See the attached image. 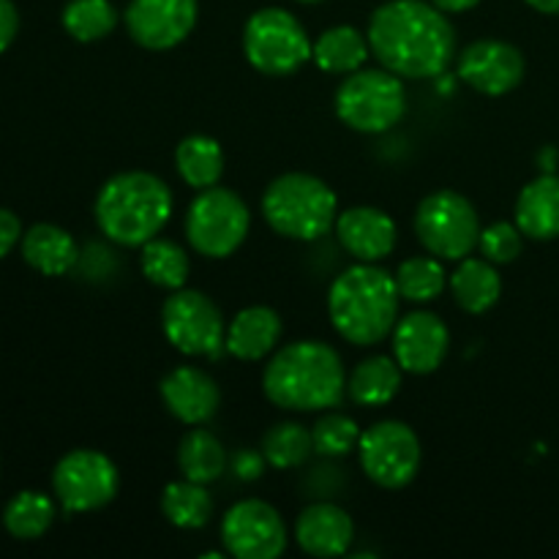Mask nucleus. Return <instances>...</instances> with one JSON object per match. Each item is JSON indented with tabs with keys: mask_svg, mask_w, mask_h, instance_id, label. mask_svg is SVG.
Here are the masks:
<instances>
[{
	"mask_svg": "<svg viewBox=\"0 0 559 559\" xmlns=\"http://www.w3.org/2000/svg\"><path fill=\"white\" fill-rule=\"evenodd\" d=\"M407 112V91L388 69L353 71L336 91V115L349 129L382 134Z\"/></svg>",
	"mask_w": 559,
	"mask_h": 559,
	"instance_id": "nucleus-6",
	"label": "nucleus"
},
{
	"mask_svg": "<svg viewBox=\"0 0 559 559\" xmlns=\"http://www.w3.org/2000/svg\"><path fill=\"white\" fill-rule=\"evenodd\" d=\"M115 25H118V11L109 0H71L63 9V27L82 44L109 36Z\"/></svg>",
	"mask_w": 559,
	"mask_h": 559,
	"instance_id": "nucleus-32",
	"label": "nucleus"
},
{
	"mask_svg": "<svg viewBox=\"0 0 559 559\" xmlns=\"http://www.w3.org/2000/svg\"><path fill=\"white\" fill-rule=\"evenodd\" d=\"M311 451H314L311 431H306L300 424H293V420L271 426L262 437V456L276 469L300 467Z\"/></svg>",
	"mask_w": 559,
	"mask_h": 559,
	"instance_id": "nucleus-31",
	"label": "nucleus"
},
{
	"mask_svg": "<svg viewBox=\"0 0 559 559\" xmlns=\"http://www.w3.org/2000/svg\"><path fill=\"white\" fill-rule=\"evenodd\" d=\"M262 391L276 407L295 413L331 409L347 393L342 355L325 342H293L265 366Z\"/></svg>",
	"mask_w": 559,
	"mask_h": 559,
	"instance_id": "nucleus-2",
	"label": "nucleus"
},
{
	"mask_svg": "<svg viewBox=\"0 0 559 559\" xmlns=\"http://www.w3.org/2000/svg\"><path fill=\"white\" fill-rule=\"evenodd\" d=\"M459 80L484 96H506L524 80V55L513 44L484 38L459 55Z\"/></svg>",
	"mask_w": 559,
	"mask_h": 559,
	"instance_id": "nucleus-15",
	"label": "nucleus"
},
{
	"mask_svg": "<svg viewBox=\"0 0 559 559\" xmlns=\"http://www.w3.org/2000/svg\"><path fill=\"white\" fill-rule=\"evenodd\" d=\"M224 549L238 559H276L287 549V530L273 506L243 500L222 522Z\"/></svg>",
	"mask_w": 559,
	"mask_h": 559,
	"instance_id": "nucleus-13",
	"label": "nucleus"
},
{
	"mask_svg": "<svg viewBox=\"0 0 559 559\" xmlns=\"http://www.w3.org/2000/svg\"><path fill=\"white\" fill-rule=\"evenodd\" d=\"M527 3L544 14H559V0H527Z\"/></svg>",
	"mask_w": 559,
	"mask_h": 559,
	"instance_id": "nucleus-40",
	"label": "nucleus"
},
{
	"mask_svg": "<svg viewBox=\"0 0 559 559\" xmlns=\"http://www.w3.org/2000/svg\"><path fill=\"white\" fill-rule=\"evenodd\" d=\"M298 3H320V0H298Z\"/></svg>",
	"mask_w": 559,
	"mask_h": 559,
	"instance_id": "nucleus-42",
	"label": "nucleus"
},
{
	"mask_svg": "<svg viewBox=\"0 0 559 559\" xmlns=\"http://www.w3.org/2000/svg\"><path fill=\"white\" fill-rule=\"evenodd\" d=\"M251 227V213L235 191L211 186L194 197L186 213V238L197 254L224 260L235 254Z\"/></svg>",
	"mask_w": 559,
	"mask_h": 559,
	"instance_id": "nucleus-7",
	"label": "nucleus"
},
{
	"mask_svg": "<svg viewBox=\"0 0 559 559\" xmlns=\"http://www.w3.org/2000/svg\"><path fill=\"white\" fill-rule=\"evenodd\" d=\"M178 467L186 480L207 486L227 469V451L211 431L191 429L178 445Z\"/></svg>",
	"mask_w": 559,
	"mask_h": 559,
	"instance_id": "nucleus-27",
	"label": "nucleus"
},
{
	"mask_svg": "<svg viewBox=\"0 0 559 559\" xmlns=\"http://www.w3.org/2000/svg\"><path fill=\"white\" fill-rule=\"evenodd\" d=\"M22 257L44 276H63L80 260L74 238L55 224H36L22 235Z\"/></svg>",
	"mask_w": 559,
	"mask_h": 559,
	"instance_id": "nucleus-22",
	"label": "nucleus"
},
{
	"mask_svg": "<svg viewBox=\"0 0 559 559\" xmlns=\"http://www.w3.org/2000/svg\"><path fill=\"white\" fill-rule=\"evenodd\" d=\"M451 349L448 325L431 311H413L393 328V358L409 374H431Z\"/></svg>",
	"mask_w": 559,
	"mask_h": 559,
	"instance_id": "nucleus-16",
	"label": "nucleus"
},
{
	"mask_svg": "<svg viewBox=\"0 0 559 559\" xmlns=\"http://www.w3.org/2000/svg\"><path fill=\"white\" fill-rule=\"evenodd\" d=\"M480 251L495 265H508L522 254V229L511 222H497L480 233Z\"/></svg>",
	"mask_w": 559,
	"mask_h": 559,
	"instance_id": "nucleus-35",
	"label": "nucleus"
},
{
	"mask_svg": "<svg viewBox=\"0 0 559 559\" xmlns=\"http://www.w3.org/2000/svg\"><path fill=\"white\" fill-rule=\"evenodd\" d=\"M142 273L151 284L162 289H180L189 278V254L178 243L164 238H153L142 246Z\"/></svg>",
	"mask_w": 559,
	"mask_h": 559,
	"instance_id": "nucleus-29",
	"label": "nucleus"
},
{
	"mask_svg": "<svg viewBox=\"0 0 559 559\" xmlns=\"http://www.w3.org/2000/svg\"><path fill=\"white\" fill-rule=\"evenodd\" d=\"M402 366L396 358L374 355V358L360 360L347 380V393L360 407H382L393 402L402 388Z\"/></svg>",
	"mask_w": 559,
	"mask_h": 559,
	"instance_id": "nucleus-23",
	"label": "nucleus"
},
{
	"mask_svg": "<svg viewBox=\"0 0 559 559\" xmlns=\"http://www.w3.org/2000/svg\"><path fill=\"white\" fill-rule=\"evenodd\" d=\"M540 164H544V167H540V169H546V173H551V169H555V164H557V151H555V147H546V151L540 153Z\"/></svg>",
	"mask_w": 559,
	"mask_h": 559,
	"instance_id": "nucleus-41",
	"label": "nucleus"
},
{
	"mask_svg": "<svg viewBox=\"0 0 559 559\" xmlns=\"http://www.w3.org/2000/svg\"><path fill=\"white\" fill-rule=\"evenodd\" d=\"M52 522L55 506L41 491H20L3 511L5 530L20 540L41 538L52 527Z\"/></svg>",
	"mask_w": 559,
	"mask_h": 559,
	"instance_id": "nucleus-30",
	"label": "nucleus"
},
{
	"mask_svg": "<svg viewBox=\"0 0 559 559\" xmlns=\"http://www.w3.org/2000/svg\"><path fill=\"white\" fill-rule=\"evenodd\" d=\"M396 278L374 262H358L338 273L328 293V314L333 328L358 347L385 342L399 322Z\"/></svg>",
	"mask_w": 559,
	"mask_h": 559,
	"instance_id": "nucleus-3",
	"label": "nucleus"
},
{
	"mask_svg": "<svg viewBox=\"0 0 559 559\" xmlns=\"http://www.w3.org/2000/svg\"><path fill=\"white\" fill-rule=\"evenodd\" d=\"M451 289L456 304L467 314H484L500 300L502 278L495 271V262L464 257L462 265L451 276Z\"/></svg>",
	"mask_w": 559,
	"mask_h": 559,
	"instance_id": "nucleus-24",
	"label": "nucleus"
},
{
	"mask_svg": "<svg viewBox=\"0 0 559 559\" xmlns=\"http://www.w3.org/2000/svg\"><path fill=\"white\" fill-rule=\"evenodd\" d=\"M162 328L167 342L183 355L216 360L227 349L222 311L197 289H173V295L164 300Z\"/></svg>",
	"mask_w": 559,
	"mask_h": 559,
	"instance_id": "nucleus-10",
	"label": "nucleus"
},
{
	"mask_svg": "<svg viewBox=\"0 0 559 559\" xmlns=\"http://www.w3.org/2000/svg\"><path fill=\"white\" fill-rule=\"evenodd\" d=\"M415 233L429 254L442 260H464L480 240V218L473 202L451 189L426 197L415 213Z\"/></svg>",
	"mask_w": 559,
	"mask_h": 559,
	"instance_id": "nucleus-8",
	"label": "nucleus"
},
{
	"mask_svg": "<svg viewBox=\"0 0 559 559\" xmlns=\"http://www.w3.org/2000/svg\"><path fill=\"white\" fill-rule=\"evenodd\" d=\"M20 238H22L20 218H16L11 211H5V207H0V260H3L16 243H20Z\"/></svg>",
	"mask_w": 559,
	"mask_h": 559,
	"instance_id": "nucleus-37",
	"label": "nucleus"
},
{
	"mask_svg": "<svg viewBox=\"0 0 559 559\" xmlns=\"http://www.w3.org/2000/svg\"><path fill=\"white\" fill-rule=\"evenodd\" d=\"M197 14V0H131L126 9V27L140 47L164 52L189 38Z\"/></svg>",
	"mask_w": 559,
	"mask_h": 559,
	"instance_id": "nucleus-14",
	"label": "nucleus"
},
{
	"mask_svg": "<svg viewBox=\"0 0 559 559\" xmlns=\"http://www.w3.org/2000/svg\"><path fill=\"white\" fill-rule=\"evenodd\" d=\"M243 52L260 74H295L311 58V44L298 16L284 9H260L243 27Z\"/></svg>",
	"mask_w": 559,
	"mask_h": 559,
	"instance_id": "nucleus-9",
	"label": "nucleus"
},
{
	"mask_svg": "<svg viewBox=\"0 0 559 559\" xmlns=\"http://www.w3.org/2000/svg\"><path fill=\"white\" fill-rule=\"evenodd\" d=\"M338 200L325 180L287 173L262 194V216L273 233L293 240H317L336 227Z\"/></svg>",
	"mask_w": 559,
	"mask_h": 559,
	"instance_id": "nucleus-5",
	"label": "nucleus"
},
{
	"mask_svg": "<svg viewBox=\"0 0 559 559\" xmlns=\"http://www.w3.org/2000/svg\"><path fill=\"white\" fill-rule=\"evenodd\" d=\"M360 467L382 489H404L420 469V440L402 420H382L360 435Z\"/></svg>",
	"mask_w": 559,
	"mask_h": 559,
	"instance_id": "nucleus-11",
	"label": "nucleus"
},
{
	"mask_svg": "<svg viewBox=\"0 0 559 559\" xmlns=\"http://www.w3.org/2000/svg\"><path fill=\"white\" fill-rule=\"evenodd\" d=\"M175 164L178 173L191 189H211L222 180L224 173V153L213 136L191 134L175 147Z\"/></svg>",
	"mask_w": 559,
	"mask_h": 559,
	"instance_id": "nucleus-26",
	"label": "nucleus"
},
{
	"mask_svg": "<svg viewBox=\"0 0 559 559\" xmlns=\"http://www.w3.org/2000/svg\"><path fill=\"white\" fill-rule=\"evenodd\" d=\"M173 213V191L151 173H120L96 197L98 229L120 246H145L156 238Z\"/></svg>",
	"mask_w": 559,
	"mask_h": 559,
	"instance_id": "nucleus-4",
	"label": "nucleus"
},
{
	"mask_svg": "<svg viewBox=\"0 0 559 559\" xmlns=\"http://www.w3.org/2000/svg\"><path fill=\"white\" fill-rule=\"evenodd\" d=\"M360 435H364L360 426L342 413H328L311 429L314 451L322 453V456H344V453H349L358 445Z\"/></svg>",
	"mask_w": 559,
	"mask_h": 559,
	"instance_id": "nucleus-34",
	"label": "nucleus"
},
{
	"mask_svg": "<svg viewBox=\"0 0 559 559\" xmlns=\"http://www.w3.org/2000/svg\"><path fill=\"white\" fill-rule=\"evenodd\" d=\"M164 407L180 420V424L200 426L216 415L222 393H218L216 380L194 366H180L169 371L162 380Z\"/></svg>",
	"mask_w": 559,
	"mask_h": 559,
	"instance_id": "nucleus-17",
	"label": "nucleus"
},
{
	"mask_svg": "<svg viewBox=\"0 0 559 559\" xmlns=\"http://www.w3.org/2000/svg\"><path fill=\"white\" fill-rule=\"evenodd\" d=\"M162 511L169 524L180 530H202L213 516V497L194 480H178L164 489Z\"/></svg>",
	"mask_w": 559,
	"mask_h": 559,
	"instance_id": "nucleus-28",
	"label": "nucleus"
},
{
	"mask_svg": "<svg viewBox=\"0 0 559 559\" xmlns=\"http://www.w3.org/2000/svg\"><path fill=\"white\" fill-rule=\"evenodd\" d=\"M369 38L349 25L331 27L317 38L311 58L328 74H353L369 58Z\"/></svg>",
	"mask_w": 559,
	"mask_h": 559,
	"instance_id": "nucleus-25",
	"label": "nucleus"
},
{
	"mask_svg": "<svg viewBox=\"0 0 559 559\" xmlns=\"http://www.w3.org/2000/svg\"><path fill=\"white\" fill-rule=\"evenodd\" d=\"M393 278H396L399 295L413 300V304H429V300L440 298L442 289H445V271L435 257L404 260Z\"/></svg>",
	"mask_w": 559,
	"mask_h": 559,
	"instance_id": "nucleus-33",
	"label": "nucleus"
},
{
	"mask_svg": "<svg viewBox=\"0 0 559 559\" xmlns=\"http://www.w3.org/2000/svg\"><path fill=\"white\" fill-rule=\"evenodd\" d=\"M338 243L358 262H380L396 246V224L380 207H349L336 218Z\"/></svg>",
	"mask_w": 559,
	"mask_h": 559,
	"instance_id": "nucleus-18",
	"label": "nucleus"
},
{
	"mask_svg": "<svg viewBox=\"0 0 559 559\" xmlns=\"http://www.w3.org/2000/svg\"><path fill=\"white\" fill-rule=\"evenodd\" d=\"M353 538V519L347 516V511L333 506V502H317V506H309L298 516V524H295V540H298L300 549H304L306 555L320 559L347 555Z\"/></svg>",
	"mask_w": 559,
	"mask_h": 559,
	"instance_id": "nucleus-19",
	"label": "nucleus"
},
{
	"mask_svg": "<svg viewBox=\"0 0 559 559\" xmlns=\"http://www.w3.org/2000/svg\"><path fill=\"white\" fill-rule=\"evenodd\" d=\"M16 31H20V14L11 0H0V52L11 47Z\"/></svg>",
	"mask_w": 559,
	"mask_h": 559,
	"instance_id": "nucleus-38",
	"label": "nucleus"
},
{
	"mask_svg": "<svg viewBox=\"0 0 559 559\" xmlns=\"http://www.w3.org/2000/svg\"><path fill=\"white\" fill-rule=\"evenodd\" d=\"M52 489L69 513H87L109 506L120 489V475L112 459L80 448L66 453L52 473Z\"/></svg>",
	"mask_w": 559,
	"mask_h": 559,
	"instance_id": "nucleus-12",
	"label": "nucleus"
},
{
	"mask_svg": "<svg viewBox=\"0 0 559 559\" xmlns=\"http://www.w3.org/2000/svg\"><path fill=\"white\" fill-rule=\"evenodd\" d=\"M437 9L448 11V14H459V11H469L480 3V0H431Z\"/></svg>",
	"mask_w": 559,
	"mask_h": 559,
	"instance_id": "nucleus-39",
	"label": "nucleus"
},
{
	"mask_svg": "<svg viewBox=\"0 0 559 559\" xmlns=\"http://www.w3.org/2000/svg\"><path fill=\"white\" fill-rule=\"evenodd\" d=\"M282 338V317L267 306L238 311L227 328V353L238 360H262Z\"/></svg>",
	"mask_w": 559,
	"mask_h": 559,
	"instance_id": "nucleus-21",
	"label": "nucleus"
},
{
	"mask_svg": "<svg viewBox=\"0 0 559 559\" xmlns=\"http://www.w3.org/2000/svg\"><path fill=\"white\" fill-rule=\"evenodd\" d=\"M516 227L533 240L559 238V175L546 173L524 186L516 200Z\"/></svg>",
	"mask_w": 559,
	"mask_h": 559,
	"instance_id": "nucleus-20",
	"label": "nucleus"
},
{
	"mask_svg": "<svg viewBox=\"0 0 559 559\" xmlns=\"http://www.w3.org/2000/svg\"><path fill=\"white\" fill-rule=\"evenodd\" d=\"M233 469L238 478L243 480H254L260 478L262 469H265V456H262V451H251V448H246V451H240L238 456L233 459Z\"/></svg>",
	"mask_w": 559,
	"mask_h": 559,
	"instance_id": "nucleus-36",
	"label": "nucleus"
},
{
	"mask_svg": "<svg viewBox=\"0 0 559 559\" xmlns=\"http://www.w3.org/2000/svg\"><path fill=\"white\" fill-rule=\"evenodd\" d=\"M369 47L382 69L407 80H435L456 58V31L426 0H391L371 14Z\"/></svg>",
	"mask_w": 559,
	"mask_h": 559,
	"instance_id": "nucleus-1",
	"label": "nucleus"
}]
</instances>
